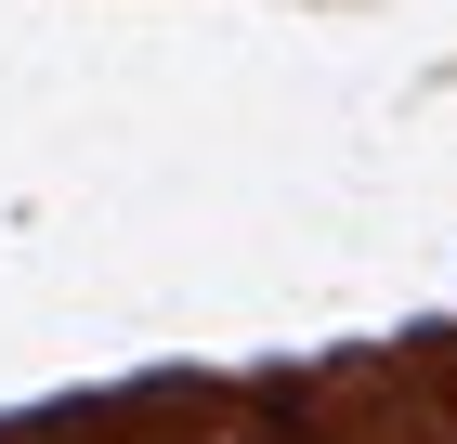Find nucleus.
<instances>
[{"label": "nucleus", "instance_id": "nucleus-1", "mask_svg": "<svg viewBox=\"0 0 457 444\" xmlns=\"http://www.w3.org/2000/svg\"><path fill=\"white\" fill-rule=\"evenodd\" d=\"M262 444H353V431H327L314 406H287V418H275V431H262Z\"/></svg>", "mask_w": 457, "mask_h": 444}, {"label": "nucleus", "instance_id": "nucleus-2", "mask_svg": "<svg viewBox=\"0 0 457 444\" xmlns=\"http://www.w3.org/2000/svg\"><path fill=\"white\" fill-rule=\"evenodd\" d=\"M445 444H457V431H445Z\"/></svg>", "mask_w": 457, "mask_h": 444}]
</instances>
